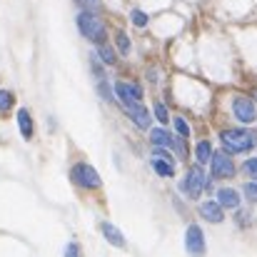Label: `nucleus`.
<instances>
[{
	"instance_id": "f257e3e1",
	"label": "nucleus",
	"mask_w": 257,
	"mask_h": 257,
	"mask_svg": "<svg viewBox=\"0 0 257 257\" xmlns=\"http://www.w3.org/2000/svg\"><path fill=\"white\" fill-rule=\"evenodd\" d=\"M220 140L225 145V153H247L257 143V135L250 130H222Z\"/></svg>"
},
{
	"instance_id": "f03ea898",
	"label": "nucleus",
	"mask_w": 257,
	"mask_h": 257,
	"mask_svg": "<svg viewBox=\"0 0 257 257\" xmlns=\"http://www.w3.org/2000/svg\"><path fill=\"white\" fill-rule=\"evenodd\" d=\"M78 30L85 35L87 40H92L97 45L105 43V25H102V20L95 13H80L78 15Z\"/></svg>"
},
{
	"instance_id": "7ed1b4c3",
	"label": "nucleus",
	"mask_w": 257,
	"mask_h": 257,
	"mask_svg": "<svg viewBox=\"0 0 257 257\" xmlns=\"http://www.w3.org/2000/svg\"><path fill=\"white\" fill-rule=\"evenodd\" d=\"M70 177H73L75 185H80V187H85V190H97V187L102 185L97 170H95L92 165H87V163H78V165L70 170Z\"/></svg>"
},
{
	"instance_id": "20e7f679",
	"label": "nucleus",
	"mask_w": 257,
	"mask_h": 257,
	"mask_svg": "<svg viewBox=\"0 0 257 257\" xmlns=\"http://www.w3.org/2000/svg\"><path fill=\"white\" fill-rule=\"evenodd\" d=\"M207 187V180H205V175L200 168H190L187 175H185V180H182V185H180V190L187 195V197H200V192Z\"/></svg>"
},
{
	"instance_id": "39448f33",
	"label": "nucleus",
	"mask_w": 257,
	"mask_h": 257,
	"mask_svg": "<svg viewBox=\"0 0 257 257\" xmlns=\"http://www.w3.org/2000/svg\"><path fill=\"white\" fill-rule=\"evenodd\" d=\"M210 165H212V177H215V180L235 177V163L230 160L227 153H212V155H210Z\"/></svg>"
},
{
	"instance_id": "423d86ee",
	"label": "nucleus",
	"mask_w": 257,
	"mask_h": 257,
	"mask_svg": "<svg viewBox=\"0 0 257 257\" xmlns=\"http://www.w3.org/2000/svg\"><path fill=\"white\" fill-rule=\"evenodd\" d=\"M185 250L190 257H205V235L200 225H190L185 232Z\"/></svg>"
},
{
	"instance_id": "0eeeda50",
	"label": "nucleus",
	"mask_w": 257,
	"mask_h": 257,
	"mask_svg": "<svg viewBox=\"0 0 257 257\" xmlns=\"http://www.w3.org/2000/svg\"><path fill=\"white\" fill-rule=\"evenodd\" d=\"M232 112H235V117L242 120V122H255V117H257L255 102H252L250 97H242V95H237V97L232 100Z\"/></svg>"
},
{
	"instance_id": "6e6552de",
	"label": "nucleus",
	"mask_w": 257,
	"mask_h": 257,
	"mask_svg": "<svg viewBox=\"0 0 257 257\" xmlns=\"http://www.w3.org/2000/svg\"><path fill=\"white\" fill-rule=\"evenodd\" d=\"M115 95L120 97V102L125 107V105H133V102L143 100V87L133 85V83H115Z\"/></svg>"
},
{
	"instance_id": "1a4fd4ad",
	"label": "nucleus",
	"mask_w": 257,
	"mask_h": 257,
	"mask_svg": "<svg viewBox=\"0 0 257 257\" xmlns=\"http://www.w3.org/2000/svg\"><path fill=\"white\" fill-rule=\"evenodd\" d=\"M125 112L130 115V120L138 125V127H150V115H148V110L140 105V102H133V105H125Z\"/></svg>"
},
{
	"instance_id": "9d476101",
	"label": "nucleus",
	"mask_w": 257,
	"mask_h": 257,
	"mask_svg": "<svg viewBox=\"0 0 257 257\" xmlns=\"http://www.w3.org/2000/svg\"><path fill=\"white\" fill-rule=\"evenodd\" d=\"M217 205L225 210H237L240 207V195H237V190H232V187H222V190H217Z\"/></svg>"
},
{
	"instance_id": "9b49d317",
	"label": "nucleus",
	"mask_w": 257,
	"mask_h": 257,
	"mask_svg": "<svg viewBox=\"0 0 257 257\" xmlns=\"http://www.w3.org/2000/svg\"><path fill=\"white\" fill-rule=\"evenodd\" d=\"M200 215H202L207 222H222V220H225V212H222V207H220L215 200L202 202V205H200Z\"/></svg>"
},
{
	"instance_id": "f8f14e48",
	"label": "nucleus",
	"mask_w": 257,
	"mask_h": 257,
	"mask_svg": "<svg viewBox=\"0 0 257 257\" xmlns=\"http://www.w3.org/2000/svg\"><path fill=\"white\" fill-rule=\"evenodd\" d=\"M100 230H102V235H105V240H107L110 245H115V247H125V245H127L125 237H122V232H120L112 222H100Z\"/></svg>"
},
{
	"instance_id": "ddd939ff",
	"label": "nucleus",
	"mask_w": 257,
	"mask_h": 257,
	"mask_svg": "<svg viewBox=\"0 0 257 257\" xmlns=\"http://www.w3.org/2000/svg\"><path fill=\"white\" fill-rule=\"evenodd\" d=\"M150 143L155 145V150H170L172 135L163 127H155V130H150Z\"/></svg>"
},
{
	"instance_id": "4468645a",
	"label": "nucleus",
	"mask_w": 257,
	"mask_h": 257,
	"mask_svg": "<svg viewBox=\"0 0 257 257\" xmlns=\"http://www.w3.org/2000/svg\"><path fill=\"white\" fill-rule=\"evenodd\" d=\"M18 127H20V135L25 140H33V117H30V112L25 107L18 110Z\"/></svg>"
},
{
	"instance_id": "2eb2a0df",
	"label": "nucleus",
	"mask_w": 257,
	"mask_h": 257,
	"mask_svg": "<svg viewBox=\"0 0 257 257\" xmlns=\"http://www.w3.org/2000/svg\"><path fill=\"white\" fill-rule=\"evenodd\" d=\"M150 165H153V170L158 172V175H163V177H172V175H175V165H172V160H168V158L153 155Z\"/></svg>"
},
{
	"instance_id": "dca6fc26",
	"label": "nucleus",
	"mask_w": 257,
	"mask_h": 257,
	"mask_svg": "<svg viewBox=\"0 0 257 257\" xmlns=\"http://www.w3.org/2000/svg\"><path fill=\"white\" fill-rule=\"evenodd\" d=\"M210 155H212V148H210V143H207V140L197 143V163H200V165L210 163Z\"/></svg>"
},
{
	"instance_id": "f3484780",
	"label": "nucleus",
	"mask_w": 257,
	"mask_h": 257,
	"mask_svg": "<svg viewBox=\"0 0 257 257\" xmlns=\"http://www.w3.org/2000/svg\"><path fill=\"white\" fill-rule=\"evenodd\" d=\"M15 105V95L10 90H0V112H8Z\"/></svg>"
},
{
	"instance_id": "a211bd4d",
	"label": "nucleus",
	"mask_w": 257,
	"mask_h": 257,
	"mask_svg": "<svg viewBox=\"0 0 257 257\" xmlns=\"http://www.w3.org/2000/svg\"><path fill=\"white\" fill-rule=\"evenodd\" d=\"M115 40H117V50H120L122 55H130V38H127L122 30L115 35Z\"/></svg>"
},
{
	"instance_id": "6ab92c4d",
	"label": "nucleus",
	"mask_w": 257,
	"mask_h": 257,
	"mask_svg": "<svg viewBox=\"0 0 257 257\" xmlns=\"http://www.w3.org/2000/svg\"><path fill=\"white\" fill-rule=\"evenodd\" d=\"M97 53H100V58H102L107 65H112V63H115V53L110 50V45H105V43H102V45H97Z\"/></svg>"
},
{
	"instance_id": "aec40b11",
	"label": "nucleus",
	"mask_w": 257,
	"mask_h": 257,
	"mask_svg": "<svg viewBox=\"0 0 257 257\" xmlns=\"http://www.w3.org/2000/svg\"><path fill=\"white\" fill-rule=\"evenodd\" d=\"M242 170L247 172V177H252V182H257V158H250Z\"/></svg>"
},
{
	"instance_id": "412c9836",
	"label": "nucleus",
	"mask_w": 257,
	"mask_h": 257,
	"mask_svg": "<svg viewBox=\"0 0 257 257\" xmlns=\"http://www.w3.org/2000/svg\"><path fill=\"white\" fill-rule=\"evenodd\" d=\"M130 18H133V23H135L138 28H145V25H148V15H145L143 10H133Z\"/></svg>"
},
{
	"instance_id": "4be33fe9",
	"label": "nucleus",
	"mask_w": 257,
	"mask_h": 257,
	"mask_svg": "<svg viewBox=\"0 0 257 257\" xmlns=\"http://www.w3.org/2000/svg\"><path fill=\"white\" fill-rule=\"evenodd\" d=\"M175 130H177L182 138H190V127H187L185 117H175Z\"/></svg>"
},
{
	"instance_id": "5701e85b",
	"label": "nucleus",
	"mask_w": 257,
	"mask_h": 257,
	"mask_svg": "<svg viewBox=\"0 0 257 257\" xmlns=\"http://www.w3.org/2000/svg\"><path fill=\"white\" fill-rule=\"evenodd\" d=\"M155 117H158L163 125H168V110H165L163 102H155Z\"/></svg>"
},
{
	"instance_id": "b1692460",
	"label": "nucleus",
	"mask_w": 257,
	"mask_h": 257,
	"mask_svg": "<svg viewBox=\"0 0 257 257\" xmlns=\"http://www.w3.org/2000/svg\"><path fill=\"white\" fill-rule=\"evenodd\" d=\"M245 197L250 202H257V182H247L245 185Z\"/></svg>"
},
{
	"instance_id": "393cba45",
	"label": "nucleus",
	"mask_w": 257,
	"mask_h": 257,
	"mask_svg": "<svg viewBox=\"0 0 257 257\" xmlns=\"http://www.w3.org/2000/svg\"><path fill=\"white\" fill-rule=\"evenodd\" d=\"M63 257H80V247H78V242H68L65 255H63Z\"/></svg>"
},
{
	"instance_id": "a878e982",
	"label": "nucleus",
	"mask_w": 257,
	"mask_h": 257,
	"mask_svg": "<svg viewBox=\"0 0 257 257\" xmlns=\"http://www.w3.org/2000/svg\"><path fill=\"white\" fill-rule=\"evenodd\" d=\"M97 90H100V95H102L105 100H112V92H110V85H107L105 80H100V85H97Z\"/></svg>"
}]
</instances>
